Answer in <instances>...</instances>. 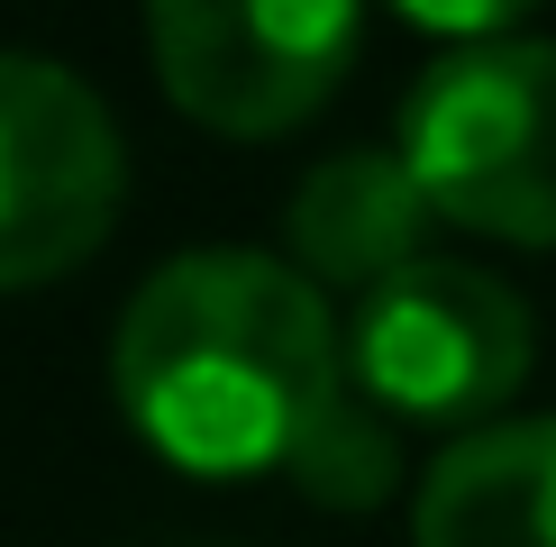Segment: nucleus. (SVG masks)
<instances>
[{"label":"nucleus","instance_id":"f257e3e1","mask_svg":"<svg viewBox=\"0 0 556 547\" xmlns=\"http://www.w3.org/2000/svg\"><path fill=\"white\" fill-rule=\"evenodd\" d=\"M128 429L182 474H292L346 402V329L319 283L256 246H192L155 265L110 338Z\"/></svg>","mask_w":556,"mask_h":547},{"label":"nucleus","instance_id":"f03ea898","mask_svg":"<svg viewBox=\"0 0 556 547\" xmlns=\"http://www.w3.org/2000/svg\"><path fill=\"white\" fill-rule=\"evenodd\" d=\"M402 165L438 219L556 246V46L493 37L438 55L402 101Z\"/></svg>","mask_w":556,"mask_h":547},{"label":"nucleus","instance_id":"7ed1b4c3","mask_svg":"<svg viewBox=\"0 0 556 547\" xmlns=\"http://www.w3.org/2000/svg\"><path fill=\"white\" fill-rule=\"evenodd\" d=\"M346 383L383 420L475 429L529 383V310L511 283L447 256L402 265L392 283L356 292L346 319Z\"/></svg>","mask_w":556,"mask_h":547},{"label":"nucleus","instance_id":"20e7f679","mask_svg":"<svg viewBox=\"0 0 556 547\" xmlns=\"http://www.w3.org/2000/svg\"><path fill=\"white\" fill-rule=\"evenodd\" d=\"M155 82L219 137H283L338 91L356 0H147Z\"/></svg>","mask_w":556,"mask_h":547},{"label":"nucleus","instance_id":"39448f33","mask_svg":"<svg viewBox=\"0 0 556 547\" xmlns=\"http://www.w3.org/2000/svg\"><path fill=\"white\" fill-rule=\"evenodd\" d=\"M128 155L101 91L46 55H0V292L55 283L110 238Z\"/></svg>","mask_w":556,"mask_h":547},{"label":"nucleus","instance_id":"423d86ee","mask_svg":"<svg viewBox=\"0 0 556 547\" xmlns=\"http://www.w3.org/2000/svg\"><path fill=\"white\" fill-rule=\"evenodd\" d=\"M429 192L420 174L402 165V147H356V155H329L311 182L292 192L283 211V238H292V265L311 283H346V292H375L392 283L402 265H420V238H429Z\"/></svg>","mask_w":556,"mask_h":547},{"label":"nucleus","instance_id":"0eeeda50","mask_svg":"<svg viewBox=\"0 0 556 547\" xmlns=\"http://www.w3.org/2000/svg\"><path fill=\"white\" fill-rule=\"evenodd\" d=\"M410 547H556V420L466 429L420 474Z\"/></svg>","mask_w":556,"mask_h":547},{"label":"nucleus","instance_id":"6e6552de","mask_svg":"<svg viewBox=\"0 0 556 547\" xmlns=\"http://www.w3.org/2000/svg\"><path fill=\"white\" fill-rule=\"evenodd\" d=\"M292 484L319 501V511H375V501L402 484V447H392V420L375 402L346 393L329 420L311 429V447L292 456Z\"/></svg>","mask_w":556,"mask_h":547},{"label":"nucleus","instance_id":"1a4fd4ad","mask_svg":"<svg viewBox=\"0 0 556 547\" xmlns=\"http://www.w3.org/2000/svg\"><path fill=\"white\" fill-rule=\"evenodd\" d=\"M392 10L410 18V28H429V37H456V46H493L511 18H529L539 0H392Z\"/></svg>","mask_w":556,"mask_h":547}]
</instances>
